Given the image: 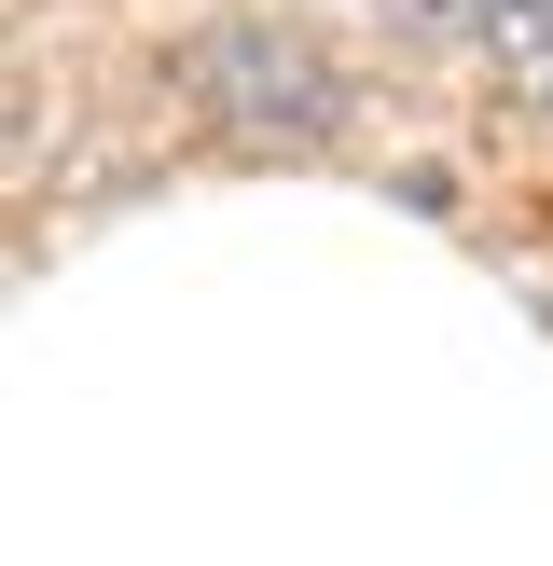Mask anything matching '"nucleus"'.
Returning <instances> with one entry per match:
<instances>
[{
  "mask_svg": "<svg viewBox=\"0 0 553 566\" xmlns=\"http://www.w3.org/2000/svg\"><path fill=\"white\" fill-rule=\"evenodd\" d=\"M415 14H457V0H415Z\"/></svg>",
  "mask_w": 553,
  "mask_h": 566,
  "instance_id": "3",
  "label": "nucleus"
},
{
  "mask_svg": "<svg viewBox=\"0 0 553 566\" xmlns=\"http://www.w3.org/2000/svg\"><path fill=\"white\" fill-rule=\"evenodd\" d=\"M194 111H208L221 138H249V153H319V138L346 125V70H332L304 28H276V14H221L208 42H194Z\"/></svg>",
  "mask_w": 553,
  "mask_h": 566,
  "instance_id": "1",
  "label": "nucleus"
},
{
  "mask_svg": "<svg viewBox=\"0 0 553 566\" xmlns=\"http://www.w3.org/2000/svg\"><path fill=\"white\" fill-rule=\"evenodd\" d=\"M457 28L498 55V83L525 111H553V0H457Z\"/></svg>",
  "mask_w": 553,
  "mask_h": 566,
  "instance_id": "2",
  "label": "nucleus"
}]
</instances>
